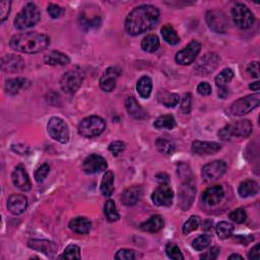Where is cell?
<instances>
[{
  "mask_svg": "<svg viewBox=\"0 0 260 260\" xmlns=\"http://www.w3.org/2000/svg\"><path fill=\"white\" fill-rule=\"evenodd\" d=\"M160 18V10L151 4L135 7L125 20V29L129 35L137 36L154 29Z\"/></svg>",
  "mask_w": 260,
  "mask_h": 260,
  "instance_id": "1",
  "label": "cell"
},
{
  "mask_svg": "<svg viewBox=\"0 0 260 260\" xmlns=\"http://www.w3.org/2000/svg\"><path fill=\"white\" fill-rule=\"evenodd\" d=\"M50 38L38 32H29L15 35L10 39L9 46L14 51L27 54H36L47 49Z\"/></svg>",
  "mask_w": 260,
  "mask_h": 260,
  "instance_id": "2",
  "label": "cell"
},
{
  "mask_svg": "<svg viewBox=\"0 0 260 260\" xmlns=\"http://www.w3.org/2000/svg\"><path fill=\"white\" fill-rule=\"evenodd\" d=\"M41 19V12L38 6L32 2L28 3L19 12L14 19V27L20 30H24L35 27Z\"/></svg>",
  "mask_w": 260,
  "mask_h": 260,
  "instance_id": "3",
  "label": "cell"
},
{
  "mask_svg": "<svg viewBox=\"0 0 260 260\" xmlns=\"http://www.w3.org/2000/svg\"><path fill=\"white\" fill-rule=\"evenodd\" d=\"M252 131L253 126L249 120H239L223 127L219 131V136L223 141H230L232 137L246 139L252 133Z\"/></svg>",
  "mask_w": 260,
  "mask_h": 260,
  "instance_id": "4",
  "label": "cell"
},
{
  "mask_svg": "<svg viewBox=\"0 0 260 260\" xmlns=\"http://www.w3.org/2000/svg\"><path fill=\"white\" fill-rule=\"evenodd\" d=\"M106 129V122L100 116H89L83 119L78 127L79 133L86 137V139H91V137L99 136Z\"/></svg>",
  "mask_w": 260,
  "mask_h": 260,
  "instance_id": "5",
  "label": "cell"
},
{
  "mask_svg": "<svg viewBox=\"0 0 260 260\" xmlns=\"http://www.w3.org/2000/svg\"><path fill=\"white\" fill-rule=\"evenodd\" d=\"M259 103L260 95L258 93L243 97L231 104L228 109V113L231 116H244L257 108Z\"/></svg>",
  "mask_w": 260,
  "mask_h": 260,
  "instance_id": "6",
  "label": "cell"
},
{
  "mask_svg": "<svg viewBox=\"0 0 260 260\" xmlns=\"http://www.w3.org/2000/svg\"><path fill=\"white\" fill-rule=\"evenodd\" d=\"M84 82V73L79 68L75 67L65 72L60 80V87L64 93L72 95L76 93L82 87Z\"/></svg>",
  "mask_w": 260,
  "mask_h": 260,
  "instance_id": "7",
  "label": "cell"
},
{
  "mask_svg": "<svg viewBox=\"0 0 260 260\" xmlns=\"http://www.w3.org/2000/svg\"><path fill=\"white\" fill-rule=\"evenodd\" d=\"M232 18L235 25L242 29H248L252 28L255 23L254 14L243 3H237L233 6Z\"/></svg>",
  "mask_w": 260,
  "mask_h": 260,
  "instance_id": "8",
  "label": "cell"
},
{
  "mask_svg": "<svg viewBox=\"0 0 260 260\" xmlns=\"http://www.w3.org/2000/svg\"><path fill=\"white\" fill-rule=\"evenodd\" d=\"M48 133L52 139L60 144H66L69 141V129L65 121L59 117H52L47 125Z\"/></svg>",
  "mask_w": 260,
  "mask_h": 260,
  "instance_id": "9",
  "label": "cell"
},
{
  "mask_svg": "<svg viewBox=\"0 0 260 260\" xmlns=\"http://www.w3.org/2000/svg\"><path fill=\"white\" fill-rule=\"evenodd\" d=\"M206 23L208 28L218 34H225L229 28L227 15L219 9H212L206 13Z\"/></svg>",
  "mask_w": 260,
  "mask_h": 260,
  "instance_id": "10",
  "label": "cell"
},
{
  "mask_svg": "<svg viewBox=\"0 0 260 260\" xmlns=\"http://www.w3.org/2000/svg\"><path fill=\"white\" fill-rule=\"evenodd\" d=\"M202 50V44L197 41H191L185 48L177 52L175 56L176 62L180 65H189L198 56Z\"/></svg>",
  "mask_w": 260,
  "mask_h": 260,
  "instance_id": "11",
  "label": "cell"
},
{
  "mask_svg": "<svg viewBox=\"0 0 260 260\" xmlns=\"http://www.w3.org/2000/svg\"><path fill=\"white\" fill-rule=\"evenodd\" d=\"M227 171V164L222 160L207 163L202 168V177L204 181L211 182L220 179Z\"/></svg>",
  "mask_w": 260,
  "mask_h": 260,
  "instance_id": "12",
  "label": "cell"
},
{
  "mask_svg": "<svg viewBox=\"0 0 260 260\" xmlns=\"http://www.w3.org/2000/svg\"><path fill=\"white\" fill-rule=\"evenodd\" d=\"M107 167H108L107 161L103 157L96 154L89 155L88 157H87L83 164V169L85 173L88 175H94L104 172L106 171Z\"/></svg>",
  "mask_w": 260,
  "mask_h": 260,
  "instance_id": "13",
  "label": "cell"
},
{
  "mask_svg": "<svg viewBox=\"0 0 260 260\" xmlns=\"http://www.w3.org/2000/svg\"><path fill=\"white\" fill-rule=\"evenodd\" d=\"M120 74L121 69L118 66H110L107 68L100 79L101 88L106 93H110V91L114 90Z\"/></svg>",
  "mask_w": 260,
  "mask_h": 260,
  "instance_id": "14",
  "label": "cell"
},
{
  "mask_svg": "<svg viewBox=\"0 0 260 260\" xmlns=\"http://www.w3.org/2000/svg\"><path fill=\"white\" fill-rule=\"evenodd\" d=\"M221 61V58L216 53L205 54L197 63L195 71L200 75H207L217 68Z\"/></svg>",
  "mask_w": 260,
  "mask_h": 260,
  "instance_id": "15",
  "label": "cell"
},
{
  "mask_svg": "<svg viewBox=\"0 0 260 260\" xmlns=\"http://www.w3.org/2000/svg\"><path fill=\"white\" fill-rule=\"evenodd\" d=\"M196 187L194 183L191 180H187L185 183H183L179 190V201L182 209H188L195 198Z\"/></svg>",
  "mask_w": 260,
  "mask_h": 260,
  "instance_id": "16",
  "label": "cell"
},
{
  "mask_svg": "<svg viewBox=\"0 0 260 260\" xmlns=\"http://www.w3.org/2000/svg\"><path fill=\"white\" fill-rule=\"evenodd\" d=\"M174 192L168 185H161L151 195V201L157 206H170L173 202Z\"/></svg>",
  "mask_w": 260,
  "mask_h": 260,
  "instance_id": "17",
  "label": "cell"
},
{
  "mask_svg": "<svg viewBox=\"0 0 260 260\" xmlns=\"http://www.w3.org/2000/svg\"><path fill=\"white\" fill-rule=\"evenodd\" d=\"M29 248L35 251L41 252L48 257H53L58 250V246L52 241L49 240H40V239H30L28 242Z\"/></svg>",
  "mask_w": 260,
  "mask_h": 260,
  "instance_id": "18",
  "label": "cell"
},
{
  "mask_svg": "<svg viewBox=\"0 0 260 260\" xmlns=\"http://www.w3.org/2000/svg\"><path fill=\"white\" fill-rule=\"evenodd\" d=\"M11 180L13 185L22 191H29L32 188L29 177L23 166H18L11 174Z\"/></svg>",
  "mask_w": 260,
  "mask_h": 260,
  "instance_id": "19",
  "label": "cell"
},
{
  "mask_svg": "<svg viewBox=\"0 0 260 260\" xmlns=\"http://www.w3.org/2000/svg\"><path fill=\"white\" fill-rule=\"evenodd\" d=\"M1 68L8 73H17L25 68V61L19 55L8 54L2 57Z\"/></svg>",
  "mask_w": 260,
  "mask_h": 260,
  "instance_id": "20",
  "label": "cell"
},
{
  "mask_svg": "<svg viewBox=\"0 0 260 260\" xmlns=\"http://www.w3.org/2000/svg\"><path fill=\"white\" fill-rule=\"evenodd\" d=\"M220 149H221V145L218 143H213V142L195 141L192 143L191 145L192 152L198 156H209L217 154Z\"/></svg>",
  "mask_w": 260,
  "mask_h": 260,
  "instance_id": "21",
  "label": "cell"
},
{
  "mask_svg": "<svg viewBox=\"0 0 260 260\" xmlns=\"http://www.w3.org/2000/svg\"><path fill=\"white\" fill-rule=\"evenodd\" d=\"M28 207V198L22 194H12L7 201V208L14 216H20Z\"/></svg>",
  "mask_w": 260,
  "mask_h": 260,
  "instance_id": "22",
  "label": "cell"
},
{
  "mask_svg": "<svg viewBox=\"0 0 260 260\" xmlns=\"http://www.w3.org/2000/svg\"><path fill=\"white\" fill-rule=\"evenodd\" d=\"M225 192L222 186L216 185L207 188L202 194V202L209 206L219 204L224 198Z\"/></svg>",
  "mask_w": 260,
  "mask_h": 260,
  "instance_id": "23",
  "label": "cell"
},
{
  "mask_svg": "<svg viewBox=\"0 0 260 260\" xmlns=\"http://www.w3.org/2000/svg\"><path fill=\"white\" fill-rule=\"evenodd\" d=\"M144 191L140 186H132L124 190L121 195V202L126 206H133L139 202L143 197Z\"/></svg>",
  "mask_w": 260,
  "mask_h": 260,
  "instance_id": "24",
  "label": "cell"
},
{
  "mask_svg": "<svg viewBox=\"0 0 260 260\" xmlns=\"http://www.w3.org/2000/svg\"><path fill=\"white\" fill-rule=\"evenodd\" d=\"M125 107L128 114L132 116L134 119L144 120L147 118V113L144 110L143 107L139 104L133 97H128L125 101Z\"/></svg>",
  "mask_w": 260,
  "mask_h": 260,
  "instance_id": "25",
  "label": "cell"
},
{
  "mask_svg": "<svg viewBox=\"0 0 260 260\" xmlns=\"http://www.w3.org/2000/svg\"><path fill=\"white\" fill-rule=\"evenodd\" d=\"M46 64L51 66H65L70 63V59L67 55L59 51H51L44 57Z\"/></svg>",
  "mask_w": 260,
  "mask_h": 260,
  "instance_id": "26",
  "label": "cell"
},
{
  "mask_svg": "<svg viewBox=\"0 0 260 260\" xmlns=\"http://www.w3.org/2000/svg\"><path fill=\"white\" fill-rule=\"evenodd\" d=\"M165 226V222L163 217L161 216H152L150 217L146 222L143 223L140 226V229L144 232H148V233H158L161 231Z\"/></svg>",
  "mask_w": 260,
  "mask_h": 260,
  "instance_id": "27",
  "label": "cell"
},
{
  "mask_svg": "<svg viewBox=\"0 0 260 260\" xmlns=\"http://www.w3.org/2000/svg\"><path fill=\"white\" fill-rule=\"evenodd\" d=\"M69 228L72 232L76 234L86 235V234H88L90 231L91 223L87 218L79 217V218H75L70 221Z\"/></svg>",
  "mask_w": 260,
  "mask_h": 260,
  "instance_id": "28",
  "label": "cell"
},
{
  "mask_svg": "<svg viewBox=\"0 0 260 260\" xmlns=\"http://www.w3.org/2000/svg\"><path fill=\"white\" fill-rule=\"evenodd\" d=\"M28 87H29V82L26 79H11L5 83V91L9 96H15L18 95L23 88H27Z\"/></svg>",
  "mask_w": 260,
  "mask_h": 260,
  "instance_id": "29",
  "label": "cell"
},
{
  "mask_svg": "<svg viewBox=\"0 0 260 260\" xmlns=\"http://www.w3.org/2000/svg\"><path fill=\"white\" fill-rule=\"evenodd\" d=\"M156 145L161 154L165 156H171L176 150V144L171 137L161 136L156 141Z\"/></svg>",
  "mask_w": 260,
  "mask_h": 260,
  "instance_id": "30",
  "label": "cell"
},
{
  "mask_svg": "<svg viewBox=\"0 0 260 260\" xmlns=\"http://www.w3.org/2000/svg\"><path fill=\"white\" fill-rule=\"evenodd\" d=\"M258 190H259L258 183L254 180H251V179L243 181L238 188L239 195L243 198L256 195Z\"/></svg>",
  "mask_w": 260,
  "mask_h": 260,
  "instance_id": "31",
  "label": "cell"
},
{
  "mask_svg": "<svg viewBox=\"0 0 260 260\" xmlns=\"http://www.w3.org/2000/svg\"><path fill=\"white\" fill-rule=\"evenodd\" d=\"M158 100L167 108H174L180 101V97L177 94L170 93L168 90H161L158 95Z\"/></svg>",
  "mask_w": 260,
  "mask_h": 260,
  "instance_id": "32",
  "label": "cell"
},
{
  "mask_svg": "<svg viewBox=\"0 0 260 260\" xmlns=\"http://www.w3.org/2000/svg\"><path fill=\"white\" fill-rule=\"evenodd\" d=\"M114 173L112 171H107L103 177L101 183V191L104 196L110 197L114 192Z\"/></svg>",
  "mask_w": 260,
  "mask_h": 260,
  "instance_id": "33",
  "label": "cell"
},
{
  "mask_svg": "<svg viewBox=\"0 0 260 260\" xmlns=\"http://www.w3.org/2000/svg\"><path fill=\"white\" fill-rule=\"evenodd\" d=\"M136 90L144 99H148L152 90V82L148 76H143L136 84Z\"/></svg>",
  "mask_w": 260,
  "mask_h": 260,
  "instance_id": "34",
  "label": "cell"
},
{
  "mask_svg": "<svg viewBox=\"0 0 260 260\" xmlns=\"http://www.w3.org/2000/svg\"><path fill=\"white\" fill-rule=\"evenodd\" d=\"M160 48V40L157 35L150 34L142 41V49L147 53H154Z\"/></svg>",
  "mask_w": 260,
  "mask_h": 260,
  "instance_id": "35",
  "label": "cell"
},
{
  "mask_svg": "<svg viewBox=\"0 0 260 260\" xmlns=\"http://www.w3.org/2000/svg\"><path fill=\"white\" fill-rule=\"evenodd\" d=\"M161 34L163 39L170 45H177L180 42V38L176 30L171 25H165L161 29Z\"/></svg>",
  "mask_w": 260,
  "mask_h": 260,
  "instance_id": "36",
  "label": "cell"
},
{
  "mask_svg": "<svg viewBox=\"0 0 260 260\" xmlns=\"http://www.w3.org/2000/svg\"><path fill=\"white\" fill-rule=\"evenodd\" d=\"M233 78H234V71L231 68H225L216 76L215 82L219 89L227 88V85L232 81Z\"/></svg>",
  "mask_w": 260,
  "mask_h": 260,
  "instance_id": "37",
  "label": "cell"
},
{
  "mask_svg": "<svg viewBox=\"0 0 260 260\" xmlns=\"http://www.w3.org/2000/svg\"><path fill=\"white\" fill-rule=\"evenodd\" d=\"M155 128L161 129H173L176 126V120L172 115L160 116L154 123Z\"/></svg>",
  "mask_w": 260,
  "mask_h": 260,
  "instance_id": "38",
  "label": "cell"
},
{
  "mask_svg": "<svg viewBox=\"0 0 260 260\" xmlns=\"http://www.w3.org/2000/svg\"><path fill=\"white\" fill-rule=\"evenodd\" d=\"M234 225L229 222H220L216 227V232L220 239L226 240L230 238L234 232Z\"/></svg>",
  "mask_w": 260,
  "mask_h": 260,
  "instance_id": "39",
  "label": "cell"
},
{
  "mask_svg": "<svg viewBox=\"0 0 260 260\" xmlns=\"http://www.w3.org/2000/svg\"><path fill=\"white\" fill-rule=\"evenodd\" d=\"M105 216L109 222L113 223V222H117L120 219V216L118 213L116 204L114 202V201L109 200L105 203Z\"/></svg>",
  "mask_w": 260,
  "mask_h": 260,
  "instance_id": "40",
  "label": "cell"
},
{
  "mask_svg": "<svg viewBox=\"0 0 260 260\" xmlns=\"http://www.w3.org/2000/svg\"><path fill=\"white\" fill-rule=\"evenodd\" d=\"M80 23L81 26L86 29H95L101 25V18L99 15H95L91 19H88L85 13H83L80 17Z\"/></svg>",
  "mask_w": 260,
  "mask_h": 260,
  "instance_id": "41",
  "label": "cell"
},
{
  "mask_svg": "<svg viewBox=\"0 0 260 260\" xmlns=\"http://www.w3.org/2000/svg\"><path fill=\"white\" fill-rule=\"evenodd\" d=\"M201 224V219L197 216H192L189 218V220L184 224L182 228V232L184 235H188L192 233L193 231H196Z\"/></svg>",
  "mask_w": 260,
  "mask_h": 260,
  "instance_id": "42",
  "label": "cell"
},
{
  "mask_svg": "<svg viewBox=\"0 0 260 260\" xmlns=\"http://www.w3.org/2000/svg\"><path fill=\"white\" fill-rule=\"evenodd\" d=\"M211 238L208 235H201L192 242V247L197 251H202L209 246Z\"/></svg>",
  "mask_w": 260,
  "mask_h": 260,
  "instance_id": "43",
  "label": "cell"
},
{
  "mask_svg": "<svg viewBox=\"0 0 260 260\" xmlns=\"http://www.w3.org/2000/svg\"><path fill=\"white\" fill-rule=\"evenodd\" d=\"M58 258H65V259H81V248L78 245H71L67 246L64 250L63 254L59 256Z\"/></svg>",
  "mask_w": 260,
  "mask_h": 260,
  "instance_id": "44",
  "label": "cell"
},
{
  "mask_svg": "<svg viewBox=\"0 0 260 260\" xmlns=\"http://www.w3.org/2000/svg\"><path fill=\"white\" fill-rule=\"evenodd\" d=\"M166 253L168 257L174 259V260H183L184 259V256H183L180 248L174 243H169L166 246Z\"/></svg>",
  "mask_w": 260,
  "mask_h": 260,
  "instance_id": "45",
  "label": "cell"
},
{
  "mask_svg": "<svg viewBox=\"0 0 260 260\" xmlns=\"http://www.w3.org/2000/svg\"><path fill=\"white\" fill-rule=\"evenodd\" d=\"M229 218H230V220H232L234 223L243 224L247 220V213L243 208H237L230 213Z\"/></svg>",
  "mask_w": 260,
  "mask_h": 260,
  "instance_id": "46",
  "label": "cell"
},
{
  "mask_svg": "<svg viewBox=\"0 0 260 260\" xmlns=\"http://www.w3.org/2000/svg\"><path fill=\"white\" fill-rule=\"evenodd\" d=\"M49 171H50V167L48 164H43L42 166H40L37 171L35 172V180L38 182V183H41L43 182L46 177L48 176L49 174Z\"/></svg>",
  "mask_w": 260,
  "mask_h": 260,
  "instance_id": "47",
  "label": "cell"
},
{
  "mask_svg": "<svg viewBox=\"0 0 260 260\" xmlns=\"http://www.w3.org/2000/svg\"><path fill=\"white\" fill-rule=\"evenodd\" d=\"M191 103H192V96L190 93L184 94L182 100H181V105L180 108L181 111L184 114H189L191 111Z\"/></svg>",
  "mask_w": 260,
  "mask_h": 260,
  "instance_id": "48",
  "label": "cell"
},
{
  "mask_svg": "<svg viewBox=\"0 0 260 260\" xmlns=\"http://www.w3.org/2000/svg\"><path fill=\"white\" fill-rule=\"evenodd\" d=\"M47 10H48V13H49V15L52 19H59V18L62 17V15L65 12L64 8H62V7L57 5V4H54V3H50L48 5Z\"/></svg>",
  "mask_w": 260,
  "mask_h": 260,
  "instance_id": "49",
  "label": "cell"
},
{
  "mask_svg": "<svg viewBox=\"0 0 260 260\" xmlns=\"http://www.w3.org/2000/svg\"><path fill=\"white\" fill-rule=\"evenodd\" d=\"M125 149V144L123 142H113L109 144V150L111 154L115 157H118L121 152H123Z\"/></svg>",
  "mask_w": 260,
  "mask_h": 260,
  "instance_id": "50",
  "label": "cell"
},
{
  "mask_svg": "<svg viewBox=\"0 0 260 260\" xmlns=\"http://www.w3.org/2000/svg\"><path fill=\"white\" fill-rule=\"evenodd\" d=\"M10 8H11L10 1L0 2V21H1V23L5 22V20L8 18V15L10 13Z\"/></svg>",
  "mask_w": 260,
  "mask_h": 260,
  "instance_id": "51",
  "label": "cell"
},
{
  "mask_svg": "<svg viewBox=\"0 0 260 260\" xmlns=\"http://www.w3.org/2000/svg\"><path fill=\"white\" fill-rule=\"evenodd\" d=\"M115 259L117 260H133L135 259V254L133 250L130 249H120L116 255Z\"/></svg>",
  "mask_w": 260,
  "mask_h": 260,
  "instance_id": "52",
  "label": "cell"
},
{
  "mask_svg": "<svg viewBox=\"0 0 260 260\" xmlns=\"http://www.w3.org/2000/svg\"><path fill=\"white\" fill-rule=\"evenodd\" d=\"M197 93L202 96H209L211 94V87L207 83H201L197 86Z\"/></svg>",
  "mask_w": 260,
  "mask_h": 260,
  "instance_id": "53",
  "label": "cell"
},
{
  "mask_svg": "<svg viewBox=\"0 0 260 260\" xmlns=\"http://www.w3.org/2000/svg\"><path fill=\"white\" fill-rule=\"evenodd\" d=\"M220 249L218 247H212L211 249H209L205 254H202L201 256L202 259H207V260H213V259H217L218 256L220 255Z\"/></svg>",
  "mask_w": 260,
  "mask_h": 260,
  "instance_id": "54",
  "label": "cell"
},
{
  "mask_svg": "<svg viewBox=\"0 0 260 260\" xmlns=\"http://www.w3.org/2000/svg\"><path fill=\"white\" fill-rule=\"evenodd\" d=\"M247 71L248 73L252 76V78H259V63L256 62V61H254V62L250 63L248 65V68H247Z\"/></svg>",
  "mask_w": 260,
  "mask_h": 260,
  "instance_id": "55",
  "label": "cell"
},
{
  "mask_svg": "<svg viewBox=\"0 0 260 260\" xmlns=\"http://www.w3.org/2000/svg\"><path fill=\"white\" fill-rule=\"evenodd\" d=\"M248 258L249 259H255V260H258L260 258L259 244H256V245L250 250V252L248 253Z\"/></svg>",
  "mask_w": 260,
  "mask_h": 260,
  "instance_id": "56",
  "label": "cell"
},
{
  "mask_svg": "<svg viewBox=\"0 0 260 260\" xmlns=\"http://www.w3.org/2000/svg\"><path fill=\"white\" fill-rule=\"evenodd\" d=\"M156 179L159 183H161L162 185H167L168 183L170 182V177L168 176L166 173H159L157 176H156Z\"/></svg>",
  "mask_w": 260,
  "mask_h": 260,
  "instance_id": "57",
  "label": "cell"
},
{
  "mask_svg": "<svg viewBox=\"0 0 260 260\" xmlns=\"http://www.w3.org/2000/svg\"><path fill=\"white\" fill-rule=\"evenodd\" d=\"M237 239L243 244V245H247L248 243H250L251 241L254 240V237L252 235H247V236H241V235H239L237 237Z\"/></svg>",
  "mask_w": 260,
  "mask_h": 260,
  "instance_id": "58",
  "label": "cell"
},
{
  "mask_svg": "<svg viewBox=\"0 0 260 260\" xmlns=\"http://www.w3.org/2000/svg\"><path fill=\"white\" fill-rule=\"evenodd\" d=\"M249 87H250V89H252V90L258 91L259 88H260V82H259V81H256V82L250 84V85H249Z\"/></svg>",
  "mask_w": 260,
  "mask_h": 260,
  "instance_id": "59",
  "label": "cell"
},
{
  "mask_svg": "<svg viewBox=\"0 0 260 260\" xmlns=\"http://www.w3.org/2000/svg\"><path fill=\"white\" fill-rule=\"evenodd\" d=\"M203 229L205 231H210L212 229V222L209 221V220H206L204 223H203Z\"/></svg>",
  "mask_w": 260,
  "mask_h": 260,
  "instance_id": "60",
  "label": "cell"
},
{
  "mask_svg": "<svg viewBox=\"0 0 260 260\" xmlns=\"http://www.w3.org/2000/svg\"><path fill=\"white\" fill-rule=\"evenodd\" d=\"M229 259H243V257L241 256V255H238V254H233V255H231L230 257H229Z\"/></svg>",
  "mask_w": 260,
  "mask_h": 260,
  "instance_id": "61",
  "label": "cell"
}]
</instances>
